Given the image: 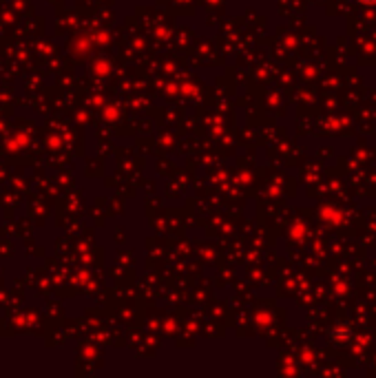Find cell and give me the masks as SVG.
I'll use <instances>...</instances> for the list:
<instances>
[{"mask_svg": "<svg viewBox=\"0 0 376 378\" xmlns=\"http://www.w3.org/2000/svg\"><path fill=\"white\" fill-rule=\"evenodd\" d=\"M363 3H376V0H363Z\"/></svg>", "mask_w": 376, "mask_h": 378, "instance_id": "obj_1", "label": "cell"}]
</instances>
